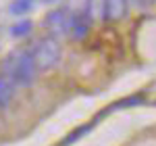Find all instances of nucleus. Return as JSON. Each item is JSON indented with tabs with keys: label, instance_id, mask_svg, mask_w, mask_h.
Masks as SVG:
<instances>
[{
	"label": "nucleus",
	"instance_id": "1",
	"mask_svg": "<svg viewBox=\"0 0 156 146\" xmlns=\"http://www.w3.org/2000/svg\"><path fill=\"white\" fill-rule=\"evenodd\" d=\"M36 61L31 57V50H17L6 57L2 65V75L9 77L15 86H31L36 82Z\"/></svg>",
	"mask_w": 156,
	"mask_h": 146
},
{
	"label": "nucleus",
	"instance_id": "2",
	"mask_svg": "<svg viewBox=\"0 0 156 146\" xmlns=\"http://www.w3.org/2000/svg\"><path fill=\"white\" fill-rule=\"evenodd\" d=\"M31 57L36 61L37 71H50L54 69L56 65L60 63V57H62V48L60 44L56 42V38H40L34 48H31Z\"/></svg>",
	"mask_w": 156,
	"mask_h": 146
},
{
	"label": "nucleus",
	"instance_id": "3",
	"mask_svg": "<svg viewBox=\"0 0 156 146\" xmlns=\"http://www.w3.org/2000/svg\"><path fill=\"white\" fill-rule=\"evenodd\" d=\"M98 44H100L102 50H106V54L110 57V59H115V57L121 54V38L112 27H110V29H104V31L100 34Z\"/></svg>",
	"mask_w": 156,
	"mask_h": 146
},
{
	"label": "nucleus",
	"instance_id": "4",
	"mask_svg": "<svg viewBox=\"0 0 156 146\" xmlns=\"http://www.w3.org/2000/svg\"><path fill=\"white\" fill-rule=\"evenodd\" d=\"M44 23H46V27L52 34H62L69 27V17H67L65 11H52V13H48V17H46Z\"/></svg>",
	"mask_w": 156,
	"mask_h": 146
},
{
	"label": "nucleus",
	"instance_id": "5",
	"mask_svg": "<svg viewBox=\"0 0 156 146\" xmlns=\"http://www.w3.org/2000/svg\"><path fill=\"white\" fill-rule=\"evenodd\" d=\"M15 98V84H12L9 77L0 75V111L6 109Z\"/></svg>",
	"mask_w": 156,
	"mask_h": 146
},
{
	"label": "nucleus",
	"instance_id": "6",
	"mask_svg": "<svg viewBox=\"0 0 156 146\" xmlns=\"http://www.w3.org/2000/svg\"><path fill=\"white\" fill-rule=\"evenodd\" d=\"M108 19H121L125 13V0H106Z\"/></svg>",
	"mask_w": 156,
	"mask_h": 146
},
{
	"label": "nucleus",
	"instance_id": "7",
	"mask_svg": "<svg viewBox=\"0 0 156 146\" xmlns=\"http://www.w3.org/2000/svg\"><path fill=\"white\" fill-rule=\"evenodd\" d=\"M31 2L34 0H15V2H11L9 11H11V15H23L31 9Z\"/></svg>",
	"mask_w": 156,
	"mask_h": 146
},
{
	"label": "nucleus",
	"instance_id": "8",
	"mask_svg": "<svg viewBox=\"0 0 156 146\" xmlns=\"http://www.w3.org/2000/svg\"><path fill=\"white\" fill-rule=\"evenodd\" d=\"M29 29H31V21H21V23L11 27V36L12 38H23V36L29 34Z\"/></svg>",
	"mask_w": 156,
	"mask_h": 146
}]
</instances>
